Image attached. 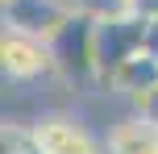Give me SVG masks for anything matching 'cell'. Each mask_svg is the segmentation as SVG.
Listing matches in <instances>:
<instances>
[{
    "label": "cell",
    "mask_w": 158,
    "mask_h": 154,
    "mask_svg": "<svg viewBox=\"0 0 158 154\" xmlns=\"http://www.w3.org/2000/svg\"><path fill=\"white\" fill-rule=\"evenodd\" d=\"M0 67H4V79L13 88H29V83H42V79L58 75L54 54H50L46 42L13 33V29H4V38H0Z\"/></svg>",
    "instance_id": "cell-4"
},
{
    "label": "cell",
    "mask_w": 158,
    "mask_h": 154,
    "mask_svg": "<svg viewBox=\"0 0 158 154\" xmlns=\"http://www.w3.org/2000/svg\"><path fill=\"white\" fill-rule=\"evenodd\" d=\"M133 13L142 21H158V0H133Z\"/></svg>",
    "instance_id": "cell-9"
},
{
    "label": "cell",
    "mask_w": 158,
    "mask_h": 154,
    "mask_svg": "<svg viewBox=\"0 0 158 154\" xmlns=\"http://www.w3.org/2000/svg\"><path fill=\"white\" fill-rule=\"evenodd\" d=\"M104 96H117V100H125L129 108H146L150 100L158 96V58L154 54H137V58H129L125 67H121L117 75H112L108 83H104Z\"/></svg>",
    "instance_id": "cell-6"
},
{
    "label": "cell",
    "mask_w": 158,
    "mask_h": 154,
    "mask_svg": "<svg viewBox=\"0 0 158 154\" xmlns=\"http://www.w3.org/2000/svg\"><path fill=\"white\" fill-rule=\"evenodd\" d=\"M146 54L158 58V21H150V29H146Z\"/></svg>",
    "instance_id": "cell-10"
},
{
    "label": "cell",
    "mask_w": 158,
    "mask_h": 154,
    "mask_svg": "<svg viewBox=\"0 0 158 154\" xmlns=\"http://www.w3.org/2000/svg\"><path fill=\"white\" fill-rule=\"evenodd\" d=\"M71 13L75 8L67 0H8L4 4V29L38 38V42H50Z\"/></svg>",
    "instance_id": "cell-5"
},
{
    "label": "cell",
    "mask_w": 158,
    "mask_h": 154,
    "mask_svg": "<svg viewBox=\"0 0 158 154\" xmlns=\"http://www.w3.org/2000/svg\"><path fill=\"white\" fill-rule=\"evenodd\" d=\"M146 29H150V21H142L133 8L96 21V88H104L129 58L146 50Z\"/></svg>",
    "instance_id": "cell-2"
},
{
    "label": "cell",
    "mask_w": 158,
    "mask_h": 154,
    "mask_svg": "<svg viewBox=\"0 0 158 154\" xmlns=\"http://www.w3.org/2000/svg\"><path fill=\"white\" fill-rule=\"evenodd\" d=\"M25 129L38 154H108L104 133H96L79 113L67 108H42L25 121Z\"/></svg>",
    "instance_id": "cell-1"
},
{
    "label": "cell",
    "mask_w": 158,
    "mask_h": 154,
    "mask_svg": "<svg viewBox=\"0 0 158 154\" xmlns=\"http://www.w3.org/2000/svg\"><path fill=\"white\" fill-rule=\"evenodd\" d=\"M108 154H158V121H150L137 108H125L104 129Z\"/></svg>",
    "instance_id": "cell-7"
},
{
    "label": "cell",
    "mask_w": 158,
    "mask_h": 154,
    "mask_svg": "<svg viewBox=\"0 0 158 154\" xmlns=\"http://www.w3.org/2000/svg\"><path fill=\"white\" fill-rule=\"evenodd\" d=\"M46 46H50V54H54L58 79L92 83L96 88V17H87V13L75 8Z\"/></svg>",
    "instance_id": "cell-3"
},
{
    "label": "cell",
    "mask_w": 158,
    "mask_h": 154,
    "mask_svg": "<svg viewBox=\"0 0 158 154\" xmlns=\"http://www.w3.org/2000/svg\"><path fill=\"white\" fill-rule=\"evenodd\" d=\"M75 8L100 21V17H117V13H129V8H133V0H75Z\"/></svg>",
    "instance_id": "cell-8"
},
{
    "label": "cell",
    "mask_w": 158,
    "mask_h": 154,
    "mask_svg": "<svg viewBox=\"0 0 158 154\" xmlns=\"http://www.w3.org/2000/svg\"><path fill=\"white\" fill-rule=\"evenodd\" d=\"M137 113H146V117H150V121H158V96L150 100V104H146V108H137Z\"/></svg>",
    "instance_id": "cell-11"
}]
</instances>
